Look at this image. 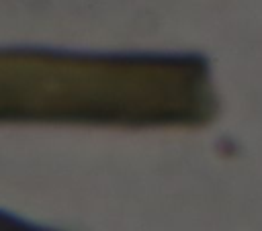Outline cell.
I'll return each mask as SVG.
<instances>
[{
  "mask_svg": "<svg viewBox=\"0 0 262 231\" xmlns=\"http://www.w3.org/2000/svg\"><path fill=\"white\" fill-rule=\"evenodd\" d=\"M213 112L196 55L0 49V123L151 129L201 125Z\"/></svg>",
  "mask_w": 262,
  "mask_h": 231,
  "instance_id": "6da1fadb",
  "label": "cell"
},
{
  "mask_svg": "<svg viewBox=\"0 0 262 231\" xmlns=\"http://www.w3.org/2000/svg\"><path fill=\"white\" fill-rule=\"evenodd\" d=\"M0 231H53V229L23 221V219H18V217H14L10 213L0 211Z\"/></svg>",
  "mask_w": 262,
  "mask_h": 231,
  "instance_id": "7a4b0ae2",
  "label": "cell"
}]
</instances>
